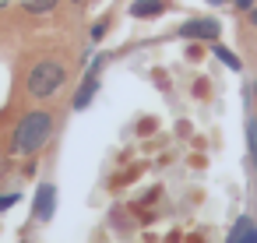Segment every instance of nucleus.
<instances>
[{"mask_svg":"<svg viewBox=\"0 0 257 243\" xmlns=\"http://www.w3.org/2000/svg\"><path fill=\"white\" fill-rule=\"evenodd\" d=\"M253 25H257V11H253Z\"/></svg>","mask_w":257,"mask_h":243,"instance_id":"13","label":"nucleus"},{"mask_svg":"<svg viewBox=\"0 0 257 243\" xmlns=\"http://www.w3.org/2000/svg\"><path fill=\"white\" fill-rule=\"evenodd\" d=\"M53 201H57V190H53L50 183H43L39 194H36V215H39V218H50V215H53Z\"/></svg>","mask_w":257,"mask_h":243,"instance_id":"5","label":"nucleus"},{"mask_svg":"<svg viewBox=\"0 0 257 243\" xmlns=\"http://www.w3.org/2000/svg\"><path fill=\"white\" fill-rule=\"evenodd\" d=\"M60 85H64V67L57 60H39L32 67V74H29V92L36 99H50Z\"/></svg>","mask_w":257,"mask_h":243,"instance_id":"2","label":"nucleus"},{"mask_svg":"<svg viewBox=\"0 0 257 243\" xmlns=\"http://www.w3.org/2000/svg\"><path fill=\"white\" fill-rule=\"evenodd\" d=\"M18 201V194H4V197H0V211H4V208H11Z\"/></svg>","mask_w":257,"mask_h":243,"instance_id":"10","label":"nucleus"},{"mask_svg":"<svg viewBox=\"0 0 257 243\" xmlns=\"http://www.w3.org/2000/svg\"><path fill=\"white\" fill-rule=\"evenodd\" d=\"M215 57H218V60H222V64H229V67H232V71H239V60H236V53H229V50H225V46H218V50H215Z\"/></svg>","mask_w":257,"mask_h":243,"instance_id":"9","label":"nucleus"},{"mask_svg":"<svg viewBox=\"0 0 257 243\" xmlns=\"http://www.w3.org/2000/svg\"><path fill=\"white\" fill-rule=\"evenodd\" d=\"M92 95H95V78H88V81L81 85V92H78V99H74V109H85V106L92 102Z\"/></svg>","mask_w":257,"mask_h":243,"instance_id":"7","label":"nucleus"},{"mask_svg":"<svg viewBox=\"0 0 257 243\" xmlns=\"http://www.w3.org/2000/svg\"><path fill=\"white\" fill-rule=\"evenodd\" d=\"M180 36H187V39H215L218 36V25L215 22H187L180 29Z\"/></svg>","mask_w":257,"mask_h":243,"instance_id":"3","label":"nucleus"},{"mask_svg":"<svg viewBox=\"0 0 257 243\" xmlns=\"http://www.w3.org/2000/svg\"><path fill=\"white\" fill-rule=\"evenodd\" d=\"M4 4H8V0H0V8H4Z\"/></svg>","mask_w":257,"mask_h":243,"instance_id":"14","label":"nucleus"},{"mask_svg":"<svg viewBox=\"0 0 257 243\" xmlns=\"http://www.w3.org/2000/svg\"><path fill=\"white\" fill-rule=\"evenodd\" d=\"M50 131H53L50 113H29V116L18 124V131H15V152H18V155L39 152V148L50 141Z\"/></svg>","mask_w":257,"mask_h":243,"instance_id":"1","label":"nucleus"},{"mask_svg":"<svg viewBox=\"0 0 257 243\" xmlns=\"http://www.w3.org/2000/svg\"><path fill=\"white\" fill-rule=\"evenodd\" d=\"M208 4H222V0H208Z\"/></svg>","mask_w":257,"mask_h":243,"instance_id":"12","label":"nucleus"},{"mask_svg":"<svg viewBox=\"0 0 257 243\" xmlns=\"http://www.w3.org/2000/svg\"><path fill=\"white\" fill-rule=\"evenodd\" d=\"M131 11H134V18H155V15H162V4L159 0H138Z\"/></svg>","mask_w":257,"mask_h":243,"instance_id":"6","label":"nucleus"},{"mask_svg":"<svg viewBox=\"0 0 257 243\" xmlns=\"http://www.w3.org/2000/svg\"><path fill=\"white\" fill-rule=\"evenodd\" d=\"M25 4V11H32V15H50L53 8H57V0H22Z\"/></svg>","mask_w":257,"mask_h":243,"instance_id":"8","label":"nucleus"},{"mask_svg":"<svg viewBox=\"0 0 257 243\" xmlns=\"http://www.w3.org/2000/svg\"><path fill=\"white\" fill-rule=\"evenodd\" d=\"M229 243H257V225L253 218H239L229 232Z\"/></svg>","mask_w":257,"mask_h":243,"instance_id":"4","label":"nucleus"},{"mask_svg":"<svg viewBox=\"0 0 257 243\" xmlns=\"http://www.w3.org/2000/svg\"><path fill=\"white\" fill-rule=\"evenodd\" d=\"M253 4V0H236V8H250Z\"/></svg>","mask_w":257,"mask_h":243,"instance_id":"11","label":"nucleus"}]
</instances>
